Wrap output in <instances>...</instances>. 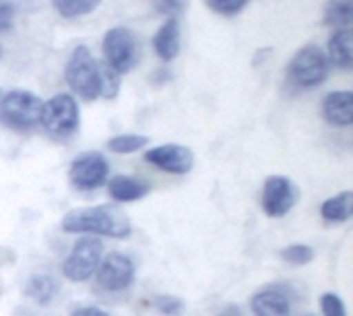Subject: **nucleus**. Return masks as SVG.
Here are the masks:
<instances>
[{"instance_id":"obj_12","label":"nucleus","mask_w":353,"mask_h":316,"mask_svg":"<svg viewBox=\"0 0 353 316\" xmlns=\"http://www.w3.org/2000/svg\"><path fill=\"white\" fill-rule=\"evenodd\" d=\"M250 310L254 316H292V300L283 288L271 286L252 296Z\"/></svg>"},{"instance_id":"obj_27","label":"nucleus","mask_w":353,"mask_h":316,"mask_svg":"<svg viewBox=\"0 0 353 316\" xmlns=\"http://www.w3.org/2000/svg\"><path fill=\"white\" fill-rule=\"evenodd\" d=\"M17 4L14 0H0V33H6L14 25Z\"/></svg>"},{"instance_id":"obj_23","label":"nucleus","mask_w":353,"mask_h":316,"mask_svg":"<svg viewBox=\"0 0 353 316\" xmlns=\"http://www.w3.org/2000/svg\"><path fill=\"white\" fill-rule=\"evenodd\" d=\"M281 259L290 265L302 267V265H308L310 261H314V248H310L308 244H292L281 250Z\"/></svg>"},{"instance_id":"obj_20","label":"nucleus","mask_w":353,"mask_h":316,"mask_svg":"<svg viewBox=\"0 0 353 316\" xmlns=\"http://www.w3.org/2000/svg\"><path fill=\"white\" fill-rule=\"evenodd\" d=\"M99 4L101 0H52L54 10L62 19H79V17L91 14Z\"/></svg>"},{"instance_id":"obj_4","label":"nucleus","mask_w":353,"mask_h":316,"mask_svg":"<svg viewBox=\"0 0 353 316\" xmlns=\"http://www.w3.org/2000/svg\"><path fill=\"white\" fill-rule=\"evenodd\" d=\"M64 79L72 95L83 101H95L99 97V64L87 46H77L70 54Z\"/></svg>"},{"instance_id":"obj_28","label":"nucleus","mask_w":353,"mask_h":316,"mask_svg":"<svg viewBox=\"0 0 353 316\" xmlns=\"http://www.w3.org/2000/svg\"><path fill=\"white\" fill-rule=\"evenodd\" d=\"M153 6L157 12L168 17H178L186 8V0H153Z\"/></svg>"},{"instance_id":"obj_7","label":"nucleus","mask_w":353,"mask_h":316,"mask_svg":"<svg viewBox=\"0 0 353 316\" xmlns=\"http://www.w3.org/2000/svg\"><path fill=\"white\" fill-rule=\"evenodd\" d=\"M101 50H103V56H105L103 62L110 64L120 75L130 72L137 66L139 58H141L139 37L128 27H112L103 35Z\"/></svg>"},{"instance_id":"obj_30","label":"nucleus","mask_w":353,"mask_h":316,"mask_svg":"<svg viewBox=\"0 0 353 316\" xmlns=\"http://www.w3.org/2000/svg\"><path fill=\"white\" fill-rule=\"evenodd\" d=\"M219 316H244V315H242V310H240L238 306H228L225 310H221V315Z\"/></svg>"},{"instance_id":"obj_9","label":"nucleus","mask_w":353,"mask_h":316,"mask_svg":"<svg viewBox=\"0 0 353 316\" xmlns=\"http://www.w3.org/2000/svg\"><path fill=\"white\" fill-rule=\"evenodd\" d=\"M134 273H137V267L128 255L110 253V255H103L93 277L103 292L116 294V292H124L132 286Z\"/></svg>"},{"instance_id":"obj_29","label":"nucleus","mask_w":353,"mask_h":316,"mask_svg":"<svg viewBox=\"0 0 353 316\" xmlns=\"http://www.w3.org/2000/svg\"><path fill=\"white\" fill-rule=\"evenodd\" d=\"M70 316H110L105 310H101V308H97V306H81V308H77L74 313Z\"/></svg>"},{"instance_id":"obj_21","label":"nucleus","mask_w":353,"mask_h":316,"mask_svg":"<svg viewBox=\"0 0 353 316\" xmlns=\"http://www.w3.org/2000/svg\"><path fill=\"white\" fill-rule=\"evenodd\" d=\"M97 64H99V97L114 99L120 93L122 75L105 62H97Z\"/></svg>"},{"instance_id":"obj_15","label":"nucleus","mask_w":353,"mask_h":316,"mask_svg":"<svg viewBox=\"0 0 353 316\" xmlns=\"http://www.w3.org/2000/svg\"><path fill=\"white\" fill-rule=\"evenodd\" d=\"M153 50L163 62H172L180 54V19L168 17L153 35Z\"/></svg>"},{"instance_id":"obj_2","label":"nucleus","mask_w":353,"mask_h":316,"mask_svg":"<svg viewBox=\"0 0 353 316\" xmlns=\"http://www.w3.org/2000/svg\"><path fill=\"white\" fill-rule=\"evenodd\" d=\"M79 124H81V110L74 95L58 93L41 103L39 126L50 139L66 141L79 130Z\"/></svg>"},{"instance_id":"obj_3","label":"nucleus","mask_w":353,"mask_h":316,"mask_svg":"<svg viewBox=\"0 0 353 316\" xmlns=\"http://www.w3.org/2000/svg\"><path fill=\"white\" fill-rule=\"evenodd\" d=\"M329 58L316 43L302 46L288 64V81L296 89H316L329 79Z\"/></svg>"},{"instance_id":"obj_8","label":"nucleus","mask_w":353,"mask_h":316,"mask_svg":"<svg viewBox=\"0 0 353 316\" xmlns=\"http://www.w3.org/2000/svg\"><path fill=\"white\" fill-rule=\"evenodd\" d=\"M68 180L77 190H97L110 180V164L99 151H85L70 161Z\"/></svg>"},{"instance_id":"obj_24","label":"nucleus","mask_w":353,"mask_h":316,"mask_svg":"<svg viewBox=\"0 0 353 316\" xmlns=\"http://www.w3.org/2000/svg\"><path fill=\"white\" fill-rule=\"evenodd\" d=\"M250 0H207V6L211 10H215L217 14H223V17H236L240 14L246 4Z\"/></svg>"},{"instance_id":"obj_13","label":"nucleus","mask_w":353,"mask_h":316,"mask_svg":"<svg viewBox=\"0 0 353 316\" xmlns=\"http://www.w3.org/2000/svg\"><path fill=\"white\" fill-rule=\"evenodd\" d=\"M323 118L331 126L347 128L353 124V93L343 91H331L323 101Z\"/></svg>"},{"instance_id":"obj_1","label":"nucleus","mask_w":353,"mask_h":316,"mask_svg":"<svg viewBox=\"0 0 353 316\" xmlns=\"http://www.w3.org/2000/svg\"><path fill=\"white\" fill-rule=\"evenodd\" d=\"M62 232L83 234L97 238H116L124 240L132 234L130 217L116 205H95L68 211L60 221Z\"/></svg>"},{"instance_id":"obj_5","label":"nucleus","mask_w":353,"mask_h":316,"mask_svg":"<svg viewBox=\"0 0 353 316\" xmlns=\"http://www.w3.org/2000/svg\"><path fill=\"white\" fill-rule=\"evenodd\" d=\"M41 99L27 89H12L0 97V122L17 132L31 130L39 126Z\"/></svg>"},{"instance_id":"obj_10","label":"nucleus","mask_w":353,"mask_h":316,"mask_svg":"<svg viewBox=\"0 0 353 316\" xmlns=\"http://www.w3.org/2000/svg\"><path fill=\"white\" fill-rule=\"evenodd\" d=\"M145 161L165 174L184 176L194 168V153L186 145L165 143V145L145 151Z\"/></svg>"},{"instance_id":"obj_16","label":"nucleus","mask_w":353,"mask_h":316,"mask_svg":"<svg viewBox=\"0 0 353 316\" xmlns=\"http://www.w3.org/2000/svg\"><path fill=\"white\" fill-rule=\"evenodd\" d=\"M108 192L118 203H134L151 192V182L134 176H114L108 180Z\"/></svg>"},{"instance_id":"obj_26","label":"nucleus","mask_w":353,"mask_h":316,"mask_svg":"<svg viewBox=\"0 0 353 316\" xmlns=\"http://www.w3.org/2000/svg\"><path fill=\"white\" fill-rule=\"evenodd\" d=\"M321 310H323V316H347L345 302L337 294H333V292L323 294V298H321Z\"/></svg>"},{"instance_id":"obj_17","label":"nucleus","mask_w":353,"mask_h":316,"mask_svg":"<svg viewBox=\"0 0 353 316\" xmlns=\"http://www.w3.org/2000/svg\"><path fill=\"white\" fill-rule=\"evenodd\" d=\"M321 215L329 224H345L353 217V192L343 190L321 205Z\"/></svg>"},{"instance_id":"obj_22","label":"nucleus","mask_w":353,"mask_h":316,"mask_svg":"<svg viewBox=\"0 0 353 316\" xmlns=\"http://www.w3.org/2000/svg\"><path fill=\"white\" fill-rule=\"evenodd\" d=\"M145 145H149V137L145 135H118V137H112L105 147L112 153L128 155V153H137Z\"/></svg>"},{"instance_id":"obj_25","label":"nucleus","mask_w":353,"mask_h":316,"mask_svg":"<svg viewBox=\"0 0 353 316\" xmlns=\"http://www.w3.org/2000/svg\"><path fill=\"white\" fill-rule=\"evenodd\" d=\"M155 308L165 316H178L182 315L184 310V300L176 298V296H168V294H161L153 300Z\"/></svg>"},{"instance_id":"obj_18","label":"nucleus","mask_w":353,"mask_h":316,"mask_svg":"<svg viewBox=\"0 0 353 316\" xmlns=\"http://www.w3.org/2000/svg\"><path fill=\"white\" fill-rule=\"evenodd\" d=\"M25 292L33 302H37L39 306H46L58 296V284L54 282L52 275L39 273V275L29 277V282L25 286Z\"/></svg>"},{"instance_id":"obj_19","label":"nucleus","mask_w":353,"mask_h":316,"mask_svg":"<svg viewBox=\"0 0 353 316\" xmlns=\"http://www.w3.org/2000/svg\"><path fill=\"white\" fill-rule=\"evenodd\" d=\"M353 0H327L325 4V25L333 29L352 27Z\"/></svg>"},{"instance_id":"obj_6","label":"nucleus","mask_w":353,"mask_h":316,"mask_svg":"<svg viewBox=\"0 0 353 316\" xmlns=\"http://www.w3.org/2000/svg\"><path fill=\"white\" fill-rule=\"evenodd\" d=\"M105 255V246L103 240L97 236H83L74 242L72 250L68 253V257L62 263V275L72 282V284H83L89 282L101 259Z\"/></svg>"},{"instance_id":"obj_31","label":"nucleus","mask_w":353,"mask_h":316,"mask_svg":"<svg viewBox=\"0 0 353 316\" xmlns=\"http://www.w3.org/2000/svg\"><path fill=\"white\" fill-rule=\"evenodd\" d=\"M0 58H2V48H0Z\"/></svg>"},{"instance_id":"obj_11","label":"nucleus","mask_w":353,"mask_h":316,"mask_svg":"<svg viewBox=\"0 0 353 316\" xmlns=\"http://www.w3.org/2000/svg\"><path fill=\"white\" fill-rule=\"evenodd\" d=\"M298 203V188L285 176H269L263 186V211L269 217H285Z\"/></svg>"},{"instance_id":"obj_32","label":"nucleus","mask_w":353,"mask_h":316,"mask_svg":"<svg viewBox=\"0 0 353 316\" xmlns=\"http://www.w3.org/2000/svg\"><path fill=\"white\" fill-rule=\"evenodd\" d=\"M0 97H2V91H0Z\"/></svg>"},{"instance_id":"obj_14","label":"nucleus","mask_w":353,"mask_h":316,"mask_svg":"<svg viewBox=\"0 0 353 316\" xmlns=\"http://www.w3.org/2000/svg\"><path fill=\"white\" fill-rule=\"evenodd\" d=\"M327 58L329 64L341 68V70H352L353 66V33L352 27H341L333 29L327 41Z\"/></svg>"}]
</instances>
